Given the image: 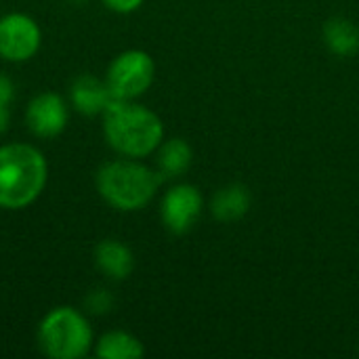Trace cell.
<instances>
[{
    "mask_svg": "<svg viewBox=\"0 0 359 359\" xmlns=\"http://www.w3.org/2000/svg\"><path fill=\"white\" fill-rule=\"evenodd\" d=\"M13 99H15V84L8 76L0 74V105L11 107Z\"/></svg>",
    "mask_w": 359,
    "mask_h": 359,
    "instance_id": "cell-17",
    "label": "cell"
},
{
    "mask_svg": "<svg viewBox=\"0 0 359 359\" xmlns=\"http://www.w3.org/2000/svg\"><path fill=\"white\" fill-rule=\"evenodd\" d=\"M72 2H74V4H84L86 0H72Z\"/></svg>",
    "mask_w": 359,
    "mask_h": 359,
    "instance_id": "cell-19",
    "label": "cell"
},
{
    "mask_svg": "<svg viewBox=\"0 0 359 359\" xmlns=\"http://www.w3.org/2000/svg\"><path fill=\"white\" fill-rule=\"evenodd\" d=\"M156 76V63L149 53L141 48H128L114 57L107 67L105 84L114 99L135 101L145 90H149Z\"/></svg>",
    "mask_w": 359,
    "mask_h": 359,
    "instance_id": "cell-5",
    "label": "cell"
},
{
    "mask_svg": "<svg viewBox=\"0 0 359 359\" xmlns=\"http://www.w3.org/2000/svg\"><path fill=\"white\" fill-rule=\"evenodd\" d=\"M48 181L44 154L29 143L0 145V208L21 210L34 204Z\"/></svg>",
    "mask_w": 359,
    "mask_h": 359,
    "instance_id": "cell-2",
    "label": "cell"
},
{
    "mask_svg": "<svg viewBox=\"0 0 359 359\" xmlns=\"http://www.w3.org/2000/svg\"><path fill=\"white\" fill-rule=\"evenodd\" d=\"M202 208H204V198L200 189L187 183H179L170 187L162 200V208H160L162 223L170 233L183 236L189 229H194V225L202 217Z\"/></svg>",
    "mask_w": 359,
    "mask_h": 359,
    "instance_id": "cell-7",
    "label": "cell"
},
{
    "mask_svg": "<svg viewBox=\"0 0 359 359\" xmlns=\"http://www.w3.org/2000/svg\"><path fill=\"white\" fill-rule=\"evenodd\" d=\"M107 145L124 158H145L164 141V124L156 111L137 103L114 99L103 111Z\"/></svg>",
    "mask_w": 359,
    "mask_h": 359,
    "instance_id": "cell-1",
    "label": "cell"
},
{
    "mask_svg": "<svg viewBox=\"0 0 359 359\" xmlns=\"http://www.w3.org/2000/svg\"><path fill=\"white\" fill-rule=\"evenodd\" d=\"M8 124H11V109L0 105V135L8 130Z\"/></svg>",
    "mask_w": 359,
    "mask_h": 359,
    "instance_id": "cell-18",
    "label": "cell"
},
{
    "mask_svg": "<svg viewBox=\"0 0 359 359\" xmlns=\"http://www.w3.org/2000/svg\"><path fill=\"white\" fill-rule=\"evenodd\" d=\"M95 345L93 328L76 307L50 309L38 326V347L50 359H80Z\"/></svg>",
    "mask_w": 359,
    "mask_h": 359,
    "instance_id": "cell-4",
    "label": "cell"
},
{
    "mask_svg": "<svg viewBox=\"0 0 359 359\" xmlns=\"http://www.w3.org/2000/svg\"><path fill=\"white\" fill-rule=\"evenodd\" d=\"M69 120L67 103L61 95L44 90L38 93L25 107V124L27 130L40 139L59 137Z\"/></svg>",
    "mask_w": 359,
    "mask_h": 359,
    "instance_id": "cell-8",
    "label": "cell"
},
{
    "mask_svg": "<svg viewBox=\"0 0 359 359\" xmlns=\"http://www.w3.org/2000/svg\"><path fill=\"white\" fill-rule=\"evenodd\" d=\"M250 204H252V198H250L248 187L242 183H233V185L219 189L212 196L210 210H212L215 219H219L223 223H231V221L242 219L250 210Z\"/></svg>",
    "mask_w": 359,
    "mask_h": 359,
    "instance_id": "cell-11",
    "label": "cell"
},
{
    "mask_svg": "<svg viewBox=\"0 0 359 359\" xmlns=\"http://www.w3.org/2000/svg\"><path fill=\"white\" fill-rule=\"evenodd\" d=\"M95 265L116 282L126 280L135 269L133 250L118 240H103L95 246Z\"/></svg>",
    "mask_w": 359,
    "mask_h": 359,
    "instance_id": "cell-10",
    "label": "cell"
},
{
    "mask_svg": "<svg viewBox=\"0 0 359 359\" xmlns=\"http://www.w3.org/2000/svg\"><path fill=\"white\" fill-rule=\"evenodd\" d=\"M84 305H86V311H88V313L105 316V313H109L111 307H114V294H111L109 290H105V288H95V290L88 292Z\"/></svg>",
    "mask_w": 359,
    "mask_h": 359,
    "instance_id": "cell-15",
    "label": "cell"
},
{
    "mask_svg": "<svg viewBox=\"0 0 359 359\" xmlns=\"http://www.w3.org/2000/svg\"><path fill=\"white\" fill-rule=\"evenodd\" d=\"M42 42L40 25L25 13H8L0 17V57L11 63L29 61Z\"/></svg>",
    "mask_w": 359,
    "mask_h": 359,
    "instance_id": "cell-6",
    "label": "cell"
},
{
    "mask_svg": "<svg viewBox=\"0 0 359 359\" xmlns=\"http://www.w3.org/2000/svg\"><path fill=\"white\" fill-rule=\"evenodd\" d=\"M114 101L105 78H97L93 74H80L69 86V103L82 116H103L107 105Z\"/></svg>",
    "mask_w": 359,
    "mask_h": 359,
    "instance_id": "cell-9",
    "label": "cell"
},
{
    "mask_svg": "<svg viewBox=\"0 0 359 359\" xmlns=\"http://www.w3.org/2000/svg\"><path fill=\"white\" fill-rule=\"evenodd\" d=\"M324 40L334 55L351 57L359 50V27L343 17L330 19L324 25Z\"/></svg>",
    "mask_w": 359,
    "mask_h": 359,
    "instance_id": "cell-14",
    "label": "cell"
},
{
    "mask_svg": "<svg viewBox=\"0 0 359 359\" xmlns=\"http://www.w3.org/2000/svg\"><path fill=\"white\" fill-rule=\"evenodd\" d=\"M99 196L116 210L135 212L145 208L160 183L162 177L158 170H151L137 158H124L105 162L95 177Z\"/></svg>",
    "mask_w": 359,
    "mask_h": 359,
    "instance_id": "cell-3",
    "label": "cell"
},
{
    "mask_svg": "<svg viewBox=\"0 0 359 359\" xmlns=\"http://www.w3.org/2000/svg\"><path fill=\"white\" fill-rule=\"evenodd\" d=\"M143 343L124 330H111L99 337L95 343V355L101 359H139L143 358Z\"/></svg>",
    "mask_w": 359,
    "mask_h": 359,
    "instance_id": "cell-13",
    "label": "cell"
},
{
    "mask_svg": "<svg viewBox=\"0 0 359 359\" xmlns=\"http://www.w3.org/2000/svg\"><path fill=\"white\" fill-rule=\"evenodd\" d=\"M158 151V172L162 179H175L181 177L183 172H187V168L191 166L194 154L191 147L185 139H168L162 141Z\"/></svg>",
    "mask_w": 359,
    "mask_h": 359,
    "instance_id": "cell-12",
    "label": "cell"
},
{
    "mask_svg": "<svg viewBox=\"0 0 359 359\" xmlns=\"http://www.w3.org/2000/svg\"><path fill=\"white\" fill-rule=\"evenodd\" d=\"M105 8H109L111 13H118V15H128V13H135L143 0H101Z\"/></svg>",
    "mask_w": 359,
    "mask_h": 359,
    "instance_id": "cell-16",
    "label": "cell"
}]
</instances>
